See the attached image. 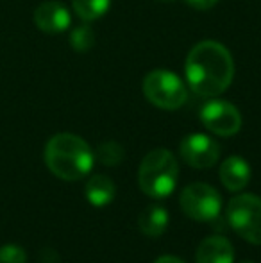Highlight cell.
Instances as JSON below:
<instances>
[{
  "label": "cell",
  "instance_id": "6da1fadb",
  "mask_svg": "<svg viewBox=\"0 0 261 263\" xmlns=\"http://www.w3.org/2000/svg\"><path fill=\"white\" fill-rule=\"evenodd\" d=\"M188 84L200 97H216L231 86L234 61L229 50L218 42L206 40L190 50L185 65Z\"/></svg>",
  "mask_w": 261,
  "mask_h": 263
},
{
  "label": "cell",
  "instance_id": "7a4b0ae2",
  "mask_svg": "<svg viewBox=\"0 0 261 263\" xmlns=\"http://www.w3.org/2000/svg\"><path fill=\"white\" fill-rule=\"evenodd\" d=\"M93 153L81 136L59 133L52 136L45 147V163L49 170L65 181H77L90 174Z\"/></svg>",
  "mask_w": 261,
  "mask_h": 263
},
{
  "label": "cell",
  "instance_id": "3957f363",
  "mask_svg": "<svg viewBox=\"0 0 261 263\" xmlns=\"http://www.w3.org/2000/svg\"><path fill=\"white\" fill-rule=\"evenodd\" d=\"M179 177L177 159L167 149H156L143 158L139 165V188L154 199H165L174 192Z\"/></svg>",
  "mask_w": 261,
  "mask_h": 263
},
{
  "label": "cell",
  "instance_id": "277c9868",
  "mask_svg": "<svg viewBox=\"0 0 261 263\" xmlns=\"http://www.w3.org/2000/svg\"><path fill=\"white\" fill-rule=\"evenodd\" d=\"M143 95L150 104L159 109L174 111L185 106L188 90L170 70H152L143 79Z\"/></svg>",
  "mask_w": 261,
  "mask_h": 263
},
{
  "label": "cell",
  "instance_id": "5b68a950",
  "mask_svg": "<svg viewBox=\"0 0 261 263\" xmlns=\"http://www.w3.org/2000/svg\"><path fill=\"white\" fill-rule=\"evenodd\" d=\"M227 220L244 240L261 246V199L254 194H242L229 201Z\"/></svg>",
  "mask_w": 261,
  "mask_h": 263
},
{
  "label": "cell",
  "instance_id": "8992f818",
  "mask_svg": "<svg viewBox=\"0 0 261 263\" xmlns=\"http://www.w3.org/2000/svg\"><path fill=\"white\" fill-rule=\"evenodd\" d=\"M181 208L188 217L198 222H213L222 210L218 192L206 183H193L181 194Z\"/></svg>",
  "mask_w": 261,
  "mask_h": 263
},
{
  "label": "cell",
  "instance_id": "52a82bcc",
  "mask_svg": "<svg viewBox=\"0 0 261 263\" xmlns=\"http://www.w3.org/2000/svg\"><path fill=\"white\" fill-rule=\"evenodd\" d=\"M200 122L215 135L233 136L242 127V115L231 102L213 99L202 106Z\"/></svg>",
  "mask_w": 261,
  "mask_h": 263
},
{
  "label": "cell",
  "instance_id": "ba28073f",
  "mask_svg": "<svg viewBox=\"0 0 261 263\" xmlns=\"http://www.w3.org/2000/svg\"><path fill=\"white\" fill-rule=\"evenodd\" d=\"M181 158L193 168H209L218 161L220 147L208 135H188L181 142Z\"/></svg>",
  "mask_w": 261,
  "mask_h": 263
},
{
  "label": "cell",
  "instance_id": "9c48e42d",
  "mask_svg": "<svg viewBox=\"0 0 261 263\" xmlns=\"http://www.w3.org/2000/svg\"><path fill=\"white\" fill-rule=\"evenodd\" d=\"M34 24L42 32L47 34H59L70 27L68 9L57 0H47L39 4L34 11Z\"/></svg>",
  "mask_w": 261,
  "mask_h": 263
},
{
  "label": "cell",
  "instance_id": "30bf717a",
  "mask_svg": "<svg viewBox=\"0 0 261 263\" xmlns=\"http://www.w3.org/2000/svg\"><path fill=\"white\" fill-rule=\"evenodd\" d=\"M251 179V166L240 156H229L220 165V181L231 192L245 188Z\"/></svg>",
  "mask_w": 261,
  "mask_h": 263
},
{
  "label": "cell",
  "instance_id": "8fae6325",
  "mask_svg": "<svg viewBox=\"0 0 261 263\" xmlns=\"http://www.w3.org/2000/svg\"><path fill=\"white\" fill-rule=\"evenodd\" d=\"M234 249L224 236H209L197 249V263H233Z\"/></svg>",
  "mask_w": 261,
  "mask_h": 263
},
{
  "label": "cell",
  "instance_id": "7c38bea8",
  "mask_svg": "<svg viewBox=\"0 0 261 263\" xmlns=\"http://www.w3.org/2000/svg\"><path fill=\"white\" fill-rule=\"evenodd\" d=\"M138 226L143 235L150 238H157L167 231L168 226V213L163 206H149L139 213Z\"/></svg>",
  "mask_w": 261,
  "mask_h": 263
},
{
  "label": "cell",
  "instance_id": "4fadbf2b",
  "mask_svg": "<svg viewBox=\"0 0 261 263\" xmlns=\"http://www.w3.org/2000/svg\"><path fill=\"white\" fill-rule=\"evenodd\" d=\"M86 199L97 208L109 204L115 199V183L101 174L90 177L86 183Z\"/></svg>",
  "mask_w": 261,
  "mask_h": 263
},
{
  "label": "cell",
  "instance_id": "5bb4252c",
  "mask_svg": "<svg viewBox=\"0 0 261 263\" xmlns=\"http://www.w3.org/2000/svg\"><path fill=\"white\" fill-rule=\"evenodd\" d=\"M111 0H72L73 11L84 22H93L104 16L109 9Z\"/></svg>",
  "mask_w": 261,
  "mask_h": 263
},
{
  "label": "cell",
  "instance_id": "9a60e30c",
  "mask_svg": "<svg viewBox=\"0 0 261 263\" xmlns=\"http://www.w3.org/2000/svg\"><path fill=\"white\" fill-rule=\"evenodd\" d=\"M70 45L77 52H88L95 45V34L90 25H79L70 34Z\"/></svg>",
  "mask_w": 261,
  "mask_h": 263
},
{
  "label": "cell",
  "instance_id": "2e32d148",
  "mask_svg": "<svg viewBox=\"0 0 261 263\" xmlns=\"http://www.w3.org/2000/svg\"><path fill=\"white\" fill-rule=\"evenodd\" d=\"M97 156L102 165L115 166L124 159V149H122V145H118L116 142H106L98 145Z\"/></svg>",
  "mask_w": 261,
  "mask_h": 263
},
{
  "label": "cell",
  "instance_id": "e0dca14e",
  "mask_svg": "<svg viewBox=\"0 0 261 263\" xmlns=\"http://www.w3.org/2000/svg\"><path fill=\"white\" fill-rule=\"evenodd\" d=\"M27 261V254L20 246H13L7 243L0 249V263H25Z\"/></svg>",
  "mask_w": 261,
  "mask_h": 263
},
{
  "label": "cell",
  "instance_id": "ac0fdd59",
  "mask_svg": "<svg viewBox=\"0 0 261 263\" xmlns=\"http://www.w3.org/2000/svg\"><path fill=\"white\" fill-rule=\"evenodd\" d=\"M220 0H186V4L192 7H195L198 11H206V9H211L213 6H216Z\"/></svg>",
  "mask_w": 261,
  "mask_h": 263
},
{
  "label": "cell",
  "instance_id": "d6986e66",
  "mask_svg": "<svg viewBox=\"0 0 261 263\" xmlns=\"http://www.w3.org/2000/svg\"><path fill=\"white\" fill-rule=\"evenodd\" d=\"M154 263H185V261L179 260V258H175V256H161V258H157Z\"/></svg>",
  "mask_w": 261,
  "mask_h": 263
},
{
  "label": "cell",
  "instance_id": "ffe728a7",
  "mask_svg": "<svg viewBox=\"0 0 261 263\" xmlns=\"http://www.w3.org/2000/svg\"><path fill=\"white\" fill-rule=\"evenodd\" d=\"M163 2H172V0H163Z\"/></svg>",
  "mask_w": 261,
  "mask_h": 263
},
{
  "label": "cell",
  "instance_id": "44dd1931",
  "mask_svg": "<svg viewBox=\"0 0 261 263\" xmlns=\"http://www.w3.org/2000/svg\"><path fill=\"white\" fill-rule=\"evenodd\" d=\"M242 263H252V261H242Z\"/></svg>",
  "mask_w": 261,
  "mask_h": 263
}]
</instances>
